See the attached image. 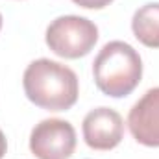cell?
<instances>
[{
	"label": "cell",
	"instance_id": "obj_1",
	"mask_svg": "<svg viewBox=\"0 0 159 159\" xmlns=\"http://www.w3.org/2000/svg\"><path fill=\"white\" fill-rule=\"evenodd\" d=\"M22 87L30 102L41 109L67 111L78 102V76L63 63L41 57L32 61L22 76Z\"/></svg>",
	"mask_w": 159,
	"mask_h": 159
},
{
	"label": "cell",
	"instance_id": "obj_2",
	"mask_svg": "<svg viewBox=\"0 0 159 159\" xmlns=\"http://www.w3.org/2000/svg\"><path fill=\"white\" fill-rule=\"evenodd\" d=\"M93 76L104 94L113 98L128 96L143 78V59L131 44L109 41L93 61Z\"/></svg>",
	"mask_w": 159,
	"mask_h": 159
},
{
	"label": "cell",
	"instance_id": "obj_3",
	"mask_svg": "<svg viewBox=\"0 0 159 159\" xmlns=\"http://www.w3.org/2000/svg\"><path fill=\"white\" fill-rule=\"evenodd\" d=\"M48 48L65 59L87 56L98 41V28L93 20L80 15H63L54 19L46 28Z\"/></svg>",
	"mask_w": 159,
	"mask_h": 159
},
{
	"label": "cell",
	"instance_id": "obj_4",
	"mask_svg": "<svg viewBox=\"0 0 159 159\" xmlns=\"http://www.w3.org/2000/svg\"><path fill=\"white\" fill-rule=\"evenodd\" d=\"M76 141V129L69 120L44 119L30 133V150L37 159H69Z\"/></svg>",
	"mask_w": 159,
	"mask_h": 159
},
{
	"label": "cell",
	"instance_id": "obj_5",
	"mask_svg": "<svg viewBox=\"0 0 159 159\" xmlns=\"http://www.w3.org/2000/svg\"><path fill=\"white\" fill-rule=\"evenodd\" d=\"M81 131L93 150H113L124 137V120L119 111L102 106L85 115Z\"/></svg>",
	"mask_w": 159,
	"mask_h": 159
},
{
	"label": "cell",
	"instance_id": "obj_6",
	"mask_svg": "<svg viewBox=\"0 0 159 159\" xmlns=\"http://www.w3.org/2000/svg\"><path fill=\"white\" fill-rule=\"evenodd\" d=\"M128 128L133 139L144 146H159V87L148 89L129 109Z\"/></svg>",
	"mask_w": 159,
	"mask_h": 159
},
{
	"label": "cell",
	"instance_id": "obj_7",
	"mask_svg": "<svg viewBox=\"0 0 159 159\" xmlns=\"http://www.w3.org/2000/svg\"><path fill=\"white\" fill-rule=\"evenodd\" d=\"M131 30L144 46L159 48V2H148L133 13Z\"/></svg>",
	"mask_w": 159,
	"mask_h": 159
},
{
	"label": "cell",
	"instance_id": "obj_8",
	"mask_svg": "<svg viewBox=\"0 0 159 159\" xmlns=\"http://www.w3.org/2000/svg\"><path fill=\"white\" fill-rule=\"evenodd\" d=\"M72 2L85 7V9H102V7L109 6L113 0H72Z\"/></svg>",
	"mask_w": 159,
	"mask_h": 159
},
{
	"label": "cell",
	"instance_id": "obj_9",
	"mask_svg": "<svg viewBox=\"0 0 159 159\" xmlns=\"http://www.w3.org/2000/svg\"><path fill=\"white\" fill-rule=\"evenodd\" d=\"M6 150H7V141H6V135H4V131L0 129V159L6 156Z\"/></svg>",
	"mask_w": 159,
	"mask_h": 159
},
{
	"label": "cell",
	"instance_id": "obj_10",
	"mask_svg": "<svg viewBox=\"0 0 159 159\" xmlns=\"http://www.w3.org/2000/svg\"><path fill=\"white\" fill-rule=\"evenodd\" d=\"M0 30H2V13H0Z\"/></svg>",
	"mask_w": 159,
	"mask_h": 159
}]
</instances>
